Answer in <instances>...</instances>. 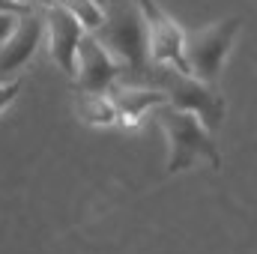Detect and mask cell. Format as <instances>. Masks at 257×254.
<instances>
[{"label":"cell","instance_id":"6da1fadb","mask_svg":"<svg viewBox=\"0 0 257 254\" xmlns=\"http://www.w3.org/2000/svg\"><path fill=\"white\" fill-rule=\"evenodd\" d=\"M99 45L120 66L117 81L141 84V75L150 63L147 30L135 0H102V24L93 30Z\"/></svg>","mask_w":257,"mask_h":254},{"label":"cell","instance_id":"7a4b0ae2","mask_svg":"<svg viewBox=\"0 0 257 254\" xmlns=\"http://www.w3.org/2000/svg\"><path fill=\"white\" fill-rule=\"evenodd\" d=\"M141 84L159 90L168 105L197 114V120L206 126V132H218L221 123H224V114H227L224 96H221L215 87L197 81L189 72H180L177 66L147 63L144 75H141Z\"/></svg>","mask_w":257,"mask_h":254},{"label":"cell","instance_id":"3957f363","mask_svg":"<svg viewBox=\"0 0 257 254\" xmlns=\"http://www.w3.org/2000/svg\"><path fill=\"white\" fill-rule=\"evenodd\" d=\"M150 117L156 120V126L165 132L171 156H168V174H180L189 171L194 162L206 159L212 168H221V153L212 141V132L197 120V114L174 108L168 102L150 108Z\"/></svg>","mask_w":257,"mask_h":254},{"label":"cell","instance_id":"277c9868","mask_svg":"<svg viewBox=\"0 0 257 254\" xmlns=\"http://www.w3.org/2000/svg\"><path fill=\"white\" fill-rule=\"evenodd\" d=\"M239 27H242L239 18H224V21H215L200 30H189V33L183 30V60H186L189 75L215 87L221 66L239 36Z\"/></svg>","mask_w":257,"mask_h":254},{"label":"cell","instance_id":"5b68a950","mask_svg":"<svg viewBox=\"0 0 257 254\" xmlns=\"http://www.w3.org/2000/svg\"><path fill=\"white\" fill-rule=\"evenodd\" d=\"M135 3H138V12L144 18L150 63H168L177 66L180 72H189L186 60H183V27L156 0H135Z\"/></svg>","mask_w":257,"mask_h":254},{"label":"cell","instance_id":"8992f818","mask_svg":"<svg viewBox=\"0 0 257 254\" xmlns=\"http://www.w3.org/2000/svg\"><path fill=\"white\" fill-rule=\"evenodd\" d=\"M42 36H45L42 12L24 9L18 15V21H15L12 33L0 42V81H12L24 66L30 63V57L42 45Z\"/></svg>","mask_w":257,"mask_h":254},{"label":"cell","instance_id":"52a82bcc","mask_svg":"<svg viewBox=\"0 0 257 254\" xmlns=\"http://www.w3.org/2000/svg\"><path fill=\"white\" fill-rule=\"evenodd\" d=\"M72 78L81 93H105L120 78V66L99 45V39L93 33H84L75 48V75Z\"/></svg>","mask_w":257,"mask_h":254},{"label":"cell","instance_id":"ba28073f","mask_svg":"<svg viewBox=\"0 0 257 254\" xmlns=\"http://www.w3.org/2000/svg\"><path fill=\"white\" fill-rule=\"evenodd\" d=\"M42 21H45V33H48V51H51V60L63 69L66 75H75V48H78V39L87 33L78 18H72L60 3L42 9Z\"/></svg>","mask_w":257,"mask_h":254},{"label":"cell","instance_id":"9c48e42d","mask_svg":"<svg viewBox=\"0 0 257 254\" xmlns=\"http://www.w3.org/2000/svg\"><path fill=\"white\" fill-rule=\"evenodd\" d=\"M105 93L117 108V120H126V123H138L150 108L165 102V96L159 90H153L147 84H132V81H114Z\"/></svg>","mask_w":257,"mask_h":254},{"label":"cell","instance_id":"30bf717a","mask_svg":"<svg viewBox=\"0 0 257 254\" xmlns=\"http://www.w3.org/2000/svg\"><path fill=\"white\" fill-rule=\"evenodd\" d=\"M75 111L90 126H114L117 123V108L108 99V93H78Z\"/></svg>","mask_w":257,"mask_h":254},{"label":"cell","instance_id":"8fae6325","mask_svg":"<svg viewBox=\"0 0 257 254\" xmlns=\"http://www.w3.org/2000/svg\"><path fill=\"white\" fill-rule=\"evenodd\" d=\"M57 3L63 6L72 18H78V24L87 33H93L102 24V0H57Z\"/></svg>","mask_w":257,"mask_h":254},{"label":"cell","instance_id":"7c38bea8","mask_svg":"<svg viewBox=\"0 0 257 254\" xmlns=\"http://www.w3.org/2000/svg\"><path fill=\"white\" fill-rule=\"evenodd\" d=\"M18 96V81H0V111L9 108Z\"/></svg>","mask_w":257,"mask_h":254},{"label":"cell","instance_id":"4fadbf2b","mask_svg":"<svg viewBox=\"0 0 257 254\" xmlns=\"http://www.w3.org/2000/svg\"><path fill=\"white\" fill-rule=\"evenodd\" d=\"M18 15H21V12H0V42L12 33V27H15Z\"/></svg>","mask_w":257,"mask_h":254},{"label":"cell","instance_id":"5bb4252c","mask_svg":"<svg viewBox=\"0 0 257 254\" xmlns=\"http://www.w3.org/2000/svg\"><path fill=\"white\" fill-rule=\"evenodd\" d=\"M24 9H30V6H18L12 0H0V12H24Z\"/></svg>","mask_w":257,"mask_h":254},{"label":"cell","instance_id":"9a60e30c","mask_svg":"<svg viewBox=\"0 0 257 254\" xmlns=\"http://www.w3.org/2000/svg\"><path fill=\"white\" fill-rule=\"evenodd\" d=\"M30 3H39V6H42V9H48V6H54V3H57V0H30Z\"/></svg>","mask_w":257,"mask_h":254},{"label":"cell","instance_id":"2e32d148","mask_svg":"<svg viewBox=\"0 0 257 254\" xmlns=\"http://www.w3.org/2000/svg\"><path fill=\"white\" fill-rule=\"evenodd\" d=\"M12 3H18V6H30V0H12Z\"/></svg>","mask_w":257,"mask_h":254}]
</instances>
